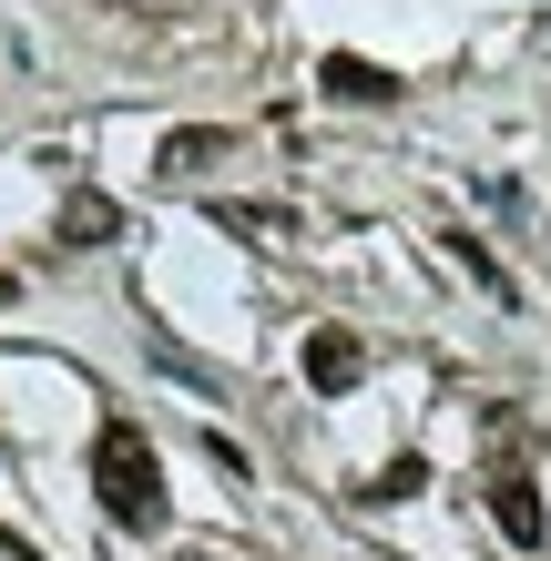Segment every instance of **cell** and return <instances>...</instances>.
I'll use <instances>...</instances> for the list:
<instances>
[{"instance_id": "3", "label": "cell", "mask_w": 551, "mask_h": 561, "mask_svg": "<svg viewBox=\"0 0 551 561\" xmlns=\"http://www.w3.org/2000/svg\"><path fill=\"white\" fill-rule=\"evenodd\" d=\"M317 82H328V103H399V72L368 51H328L317 61Z\"/></svg>"}, {"instance_id": "7", "label": "cell", "mask_w": 551, "mask_h": 561, "mask_svg": "<svg viewBox=\"0 0 551 561\" xmlns=\"http://www.w3.org/2000/svg\"><path fill=\"white\" fill-rule=\"evenodd\" d=\"M439 245H449V255H460V276H480V286H491V296H501V307H510V296H521V286H510V276H501V255H491V245H480V236H439Z\"/></svg>"}, {"instance_id": "2", "label": "cell", "mask_w": 551, "mask_h": 561, "mask_svg": "<svg viewBox=\"0 0 551 561\" xmlns=\"http://www.w3.org/2000/svg\"><path fill=\"white\" fill-rule=\"evenodd\" d=\"M297 368H307V388H317V399H347V388L368 378V347L347 337V327H307V347H297Z\"/></svg>"}, {"instance_id": "5", "label": "cell", "mask_w": 551, "mask_h": 561, "mask_svg": "<svg viewBox=\"0 0 551 561\" xmlns=\"http://www.w3.org/2000/svg\"><path fill=\"white\" fill-rule=\"evenodd\" d=\"M225 153H236V134H215V123H184V134H164V153H153V163H164V174H205V163H225Z\"/></svg>"}, {"instance_id": "9", "label": "cell", "mask_w": 551, "mask_h": 561, "mask_svg": "<svg viewBox=\"0 0 551 561\" xmlns=\"http://www.w3.org/2000/svg\"><path fill=\"white\" fill-rule=\"evenodd\" d=\"M11 296H21V276H0V307H11Z\"/></svg>"}, {"instance_id": "8", "label": "cell", "mask_w": 551, "mask_h": 561, "mask_svg": "<svg viewBox=\"0 0 551 561\" xmlns=\"http://www.w3.org/2000/svg\"><path fill=\"white\" fill-rule=\"evenodd\" d=\"M418 480H429V470H418V459H388V470H378V480L358 490V501H409V490H418Z\"/></svg>"}, {"instance_id": "1", "label": "cell", "mask_w": 551, "mask_h": 561, "mask_svg": "<svg viewBox=\"0 0 551 561\" xmlns=\"http://www.w3.org/2000/svg\"><path fill=\"white\" fill-rule=\"evenodd\" d=\"M92 490H103V511L123 531H164V459L134 419H103L92 428Z\"/></svg>"}, {"instance_id": "4", "label": "cell", "mask_w": 551, "mask_h": 561, "mask_svg": "<svg viewBox=\"0 0 551 561\" xmlns=\"http://www.w3.org/2000/svg\"><path fill=\"white\" fill-rule=\"evenodd\" d=\"M491 520H501V541H521V551H541V490L531 480H491Z\"/></svg>"}, {"instance_id": "6", "label": "cell", "mask_w": 551, "mask_h": 561, "mask_svg": "<svg viewBox=\"0 0 551 561\" xmlns=\"http://www.w3.org/2000/svg\"><path fill=\"white\" fill-rule=\"evenodd\" d=\"M61 236H72V245H103V236H123V205H113V194H72V205H61Z\"/></svg>"}]
</instances>
